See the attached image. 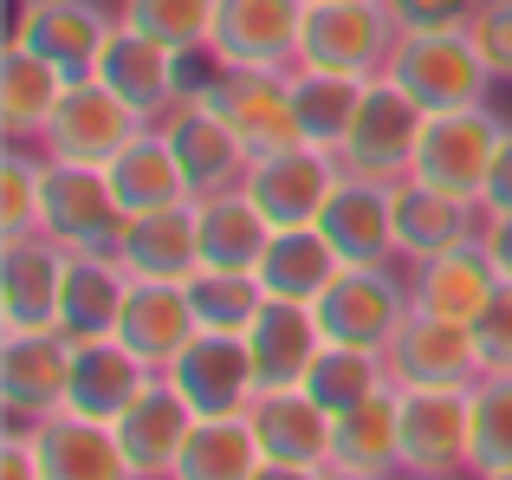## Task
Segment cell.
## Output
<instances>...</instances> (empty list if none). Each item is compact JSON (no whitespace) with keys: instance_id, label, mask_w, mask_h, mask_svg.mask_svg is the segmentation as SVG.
Segmentation results:
<instances>
[{"instance_id":"cell-1","label":"cell","mask_w":512,"mask_h":480,"mask_svg":"<svg viewBox=\"0 0 512 480\" xmlns=\"http://www.w3.org/2000/svg\"><path fill=\"white\" fill-rule=\"evenodd\" d=\"M422 111H461V104H487L493 72L480 59L467 26H435V33H402L389 52V72Z\"/></svg>"},{"instance_id":"cell-2","label":"cell","mask_w":512,"mask_h":480,"mask_svg":"<svg viewBox=\"0 0 512 480\" xmlns=\"http://www.w3.org/2000/svg\"><path fill=\"white\" fill-rule=\"evenodd\" d=\"M396 39L402 26L389 13V0H305L299 65L344 72V78H383Z\"/></svg>"},{"instance_id":"cell-3","label":"cell","mask_w":512,"mask_h":480,"mask_svg":"<svg viewBox=\"0 0 512 480\" xmlns=\"http://www.w3.org/2000/svg\"><path fill=\"white\" fill-rule=\"evenodd\" d=\"M500 143H506V124L487 111V104H461V111H428L409 176H415V182H428V189H448V195H461V202H474V208H480Z\"/></svg>"},{"instance_id":"cell-4","label":"cell","mask_w":512,"mask_h":480,"mask_svg":"<svg viewBox=\"0 0 512 480\" xmlns=\"http://www.w3.org/2000/svg\"><path fill=\"white\" fill-rule=\"evenodd\" d=\"M124 221L130 215L111 189V169L46 156V176H39V234H52L72 253H117Z\"/></svg>"},{"instance_id":"cell-5","label":"cell","mask_w":512,"mask_h":480,"mask_svg":"<svg viewBox=\"0 0 512 480\" xmlns=\"http://www.w3.org/2000/svg\"><path fill=\"white\" fill-rule=\"evenodd\" d=\"M415 312V279H396V266H338V279L318 299L331 344H363V351H389L396 331Z\"/></svg>"},{"instance_id":"cell-6","label":"cell","mask_w":512,"mask_h":480,"mask_svg":"<svg viewBox=\"0 0 512 480\" xmlns=\"http://www.w3.org/2000/svg\"><path fill=\"white\" fill-rule=\"evenodd\" d=\"M383 364H389V383H396V390H474V383L487 377L474 325L435 318V312H409V325L396 331Z\"/></svg>"},{"instance_id":"cell-7","label":"cell","mask_w":512,"mask_h":480,"mask_svg":"<svg viewBox=\"0 0 512 480\" xmlns=\"http://www.w3.org/2000/svg\"><path fill=\"white\" fill-rule=\"evenodd\" d=\"M305 39V0H221L208 59L227 72H292Z\"/></svg>"},{"instance_id":"cell-8","label":"cell","mask_w":512,"mask_h":480,"mask_svg":"<svg viewBox=\"0 0 512 480\" xmlns=\"http://www.w3.org/2000/svg\"><path fill=\"white\" fill-rule=\"evenodd\" d=\"M422 124L428 111L396 85V78H370L357 104V124H350L338 163L357 169V176H383V182H402L415 169V143H422Z\"/></svg>"},{"instance_id":"cell-9","label":"cell","mask_w":512,"mask_h":480,"mask_svg":"<svg viewBox=\"0 0 512 480\" xmlns=\"http://www.w3.org/2000/svg\"><path fill=\"white\" fill-rule=\"evenodd\" d=\"M72 390V338L59 325L46 331H0V409L20 429L59 416Z\"/></svg>"},{"instance_id":"cell-10","label":"cell","mask_w":512,"mask_h":480,"mask_svg":"<svg viewBox=\"0 0 512 480\" xmlns=\"http://www.w3.org/2000/svg\"><path fill=\"white\" fill-rule=\"evenodd\" d=\"M137 130H150L137 111H130L124 98H117L104 78H72L59 98V111H52L46 124V156H59V163H91V169H111V156L124 150Z\"/></svg>"},{"instance_id":"cell-11","label":"cell","mask_w":512,"mask_h":480,"mask_svg":"<svg viewBox=\"0 0 512 480\" xmlns=\"http://www.w3.org/2000/svg\"><path fill=\"white\" fill-rule=\"evenodd\" d=\"M111 33H117V7H104V0H13L7 39L33 46L59 72L91 78L98 72V52L111 46Z\"/></svg>"},{"instance_id":"cell-12","label":"cell","mask_w":512,"mask_h":480,"mask_svg":"<svg viewBox=\"0 0 512 480\" xmlns=\"http://www.w3.org/2000/svg\"><path fill=\"white\" fill-rule=\"evenodd\" d=\"M72 247L52 234H13L0 240V331H46L59 325Z\"/></svg>"},{"instance_id":"cell-13","label":"cell","mask_w":512,"mask_h":480,"mask_svg":"<svg viewBox=\"0 0 512 480\" xmlns=\"http://www.w3.org/2000/svg\"><path fill=\"white\" fill-rule=\"evenodd\" d=\"M402 474H467L474 390H396Z\"/></svg>"},{"instance_id":"cell-14","label":"cell","mask_w":512,"mask_h":480,"mask_svg":"<svg viewBox=\"0 0 512 480\" xmlns=\"http://www.w3.org/2000/svg\"><path fill=\"white\" fill-rule=\"evenodd\" d=\"M338 176H344V163L331 150L292 143V150H279V156H253L240 189L260 202V215L273 221V228H312V221L325 215Z\"/></svg>"},{"instance_id":"cell-15","label":"cell","mask_w":512,"mask_h":480,"mask_svg":"<svg viewBox=\"0 0 512 480\" xmlns=\"http://www.w3.org/2000/svg\"><path fill=\"white\" fill-rule=\"evenodd\" d=\"M201 98L234 124V137L247 143L253 156H279V150H292V143H305L286 72H227V65H214Z\"/></svg>"},{"instance_id":"cell-16","label":"cell","mask_w":512,"mask_h":480,"mask_svg":"<svg viewBox=\"0 0 512 480\" xmlns=\"http://www.w3.org/2000/svg\"><path fill=\"white\" fill-rule=\"evenodd\" d=\"M163 377L188 396L195 416H247V403L260 396V370H253V351L240 331H195V344Z\"/></svg>"},{"instance_id":"cell-17","label":"cell","mask_w":512,"mask_h":480,"mask_svg":"<svg viewBox=\"0 0 512 480\" xmlns=\"http://www.w3.org/2000/svg\"><path fill=\"white\" fill-rule=\"evenodd\" d=\"M318 228H325V240L338 247L344 266H389V260H402L396 253V182L344 169L338 189H331V202H325V215H318Z\"/></svg>"},{"instance_id":"cell-18","label":"cell","mask_w":512,"mask_h":480,"mask_svg":"<svg viewBox=\"0 0 512 480\" xmlns=\"http://www.w3.org/2000/svg\"><path fill=\"white\" fill-rule=\"evenodd\" d=\"M182 65H188L182 52L156 46L150 33H137V26H124V20H117V33H111V46L98 52V72H91V78H104V85H111L117 98H124L130 111L143 117V124H163L175 104L188 98Z\"/></svg>"},{"instance_id":"cell-19","label":"cell","mask_w":512,"mask_h":480,"mask_svg":"<svg viewBox=\"0 0 512 480\" xmlns=\"http://www.w3.org/2000/svg\"><path fill=\"white\" fill-rule=\"evenodd\" d=\"M163 137L175 143V163H182V176H188V189H195V195L240 189V182H247L253 150L234 137V124H227L201 91H188V98L163 117Z\"/></svg>"},{"instance_id":"cell-20","label":"cell","mask_w":512,"mask_h":480,"mask_svg":"<svg viewBox=\"0 0 512 480\" xmlns=\"http://www.w3.org/2000/svg\"><path fill=\"white\" fill-rule=\"evenodd\" d=\"M247 422L260 435L266 461H286V468H325L331 461V409L318 403L305 383H273L247 403Z\"/></svg>"},{"instance_id":"cell-21","label":"cell","mask_w":512,"mask_h":480,"mask_svg":"<svg viewBox=\"0 0 512 480\" xmlns=\"http://www.w3.org/2000/svg\"><path fill=\"white\" fill-rule=\"evenodd\" d=\"M201 318H195V299H188L182 279H130V299H124V318H117V338L143 357V364L163 377L175 357L195 344Z\"/></svg>"},{"instance_id":"cell-22","label":"cell","mask_w":512,"mask_h":480,"mask_svg":"<svg viewBox=\"0 0 512 480\" xmlns=\"http://www.w3.org/2000/svg\"><path fill=\"white\" fill-rule=\"evenodd\" d=\"M26 435H33V455H39V468H46V480H137L117 429L98 422V416L59 409V416L33 422Z\"/></svg>"},{"instance_id":"cell-23","label":"cell","mask_w":512,"mask_h":480,"mask_svg":"<svg viewBox=\"0 0 512 480\" xmlns=\"http://www.w3.org/2000/svg\"><path fill=\"white\" fill-rule=\"evenodd\" d=\"M253 351V370H260V390H273V383H305V370L318 364V351H325V318H318V305L305 299H273L266 292V305L253 312V325L240 331Z\"/></svg>"},{"instance_id":"cell-24","label":"cell","mask_w":512,"mask_h":480,"mask_svg":"<svg viewBox=\"0 0 512 480\" xmlns=\"http://www.w3.org/2000/svg\"><path fill=\"white\" fill-rule=\"evenodd\" d=\"M156 370L130 351L124 338H78L72 344V390H65V409L78 416H98V422H117L143 390H150Z\"/></svg>"},{"instance_id":"cell-25","label":"cell","mask_w":512,"mask_h":480,"mask_svg":"<svg viewBox=\"0 0 512 480\" xmlns=\"http://www.w3.org/2000/svg\"><path fill=\"white\" fill-rule=\"evenodd\" d=\"M111 429H117V442H124L137 480H169L175 455H182V442H188V429H195V409H188V396L175 390L169 377H150V390H143Z\"/></svg>"},{"instance_id":"cell-26","label":"cell","mask_w":512,"mask_h":480,"mask_svg":"<svg viewBox=\"0 0 512 480\" xmlns=\"http://www.w3.org/2000/svg\"><path fill=\"white\" fill-rule=\"evenodd\" d=\"M409 279H415V312L461 318V325H474L487 312V299L500 292V266H493L480 234L448 247V253H435V260H422V266H409Z\"/></svg>"},{"instance_id":"cell-27","label":"cell","mask_w":512,"mask_h":480,"mask_svg":"<svg viewBox=\"0 0 512 480\" xmlns=\"http://www.w3.org/2000/svg\"><path fill=\"white\" fill-rule=\"evenodd\" d=\"M195 234H201V266L260 273L279 228L260 215V202L247 189H214V195H195Z\"/></svg>"},{"instance_id":"cell-28","label":"cell","mask_w":512,"mask_h":480,"mask_svg":"<svg viewBox=\"0 0 512 480\" xmlns=\"http://www.w3.org/2000/svg\"><path fill=\"white\" fill-rule=\"evenodd\" d=\"M117 260L130 279H195L201 273V234H195V202L156 208V215H130L117 234Z\"/></svg>"},{"instance_id":"cell-29","label":"cell","mask_w":512,"mask_h":480,"mask_svg":"<svg viewBox=\"0 0 512 480\" xmlns=\"http://www.w3.org/2000/svg\"><path fill=\"white\" fill-rule=\"evenodd\" d=\"M474 234H480L474 202H461V195H448V189H428V182H415V176L396 182V253L409 266L435 260V253L461 247V240H474Z\"/></svg>"},{"instance_id":"cell-30","label":"cell","mask_w":512,"mask_h":480,"mask_svg":"<svg viewBox=\"0 0 512 480\" xmlns=\"http://www.w3.org/2000/svg\"><path fill=\"white\" fill-rule=\"evenodd\" d=\"M325 468H350V474H370V480H396L402 474L396 383L331 416V461H325Z\"/></svg>"},{"instance_id":"cell-31","label":"cell","mask_w":512,"mask_h":480,"mask_svg":"<svg viewBox=\"0 0 512 480\" xmlns=\"http://www.w3.org/2000/svg\"><path fill=\"white\" fill-rule=\"evenodd\" d=\"M65 85H72V72H59L33 46L7 39V52H0V130L13 143H39L52 111H59V98H65Z\"/></svg>"},{"instance_id":"cell-32","label":"cell","mask_w":512,"mask_h":480,"mask_svg":"<svg viewBox=\"0 0 512 480\" xmlns=\"http://www.w3.org/2000/svg\"><path fill=\"white\" fill-rule=\"evenodd\" d=\"M111 189L124 202V215H156V208H175V202H195L182 163H175V143L163 137V124L137 130L124 150L111 156Z\"/></svg>"},{"instance_id":"cell-33","label":"cell","mask_w":512,"mask_h":480,"mask_svg":"<svg viewBox=\"0 0 512 480\" xmlns=\"http://www.w3.org/2000/svg\"><path fill=\"white\" fill-rule=\"evenodd\" d=\"M130 299V273L117 253H72V279H65V305H59V331L65 338H111Z\"/></svg>"},{"instance_id":"cell-34","label":"cell","mask_w":512,"mask_h":480,"mask_svg":"<svg viewBox=\"0 0 512 480\" xmlns=\"http://www.w3.org/2000/svg\"><path fill=\"white\" fill-rule=\"evenodd\" d=\"M292 85V111H299V137L312 150H344L350 124H357V104L370 91V78H344V72H318V65H292L286 72Z\"/></svg>"},{"instance_id":"cell-35","label":"cell","mask_w":512,"mask_h":480,"mask_svg":"<svg viewBox=\"0 0 512 480\" xmlns=\"http://www.w3.org/2000/svg\"><path fill=\"white\" fill-rule=\"evenodd\" d=\"M338 247L325 240V228H279L273 234V247H266V260H260V286L273 292V299H305V305H318L325 299V286L338 279Z\"/></svg>"},{"instance_id":"cell-36","label":"cell","mask_w":512,"mask_h":480,"mask_svg":"<svg viewBox=\"0 0 512 480\" xmlns=\"http://www.w3.org/2000/svg\"><path fill=\"white\" fill-rule=\"evenodd\" d=\"M260 435L247 416H195L169 480H253L260 474Z\"/></svg>"},{"instance_id":"cell-37","label":"cell","mask_w":512,"mask_h":480,"mask_svg":"<svg viewBox=\"0 0 512 480\" xmlns=\"http://www.w3.org/2000/svg\"><path fill=\"white\" fill-rule=\"evenodd\" d=\"M214 13H221V0H117V20L137 26V33H150L156 46L182 52V59L208 52Z\"/></svg>"},{"instance_id":"cell-38","label":"cell","mask_w":512,"mask_h":480,"mask_svg":"<svg viewBox=\"0 0 512 480\" xmlns=\"http://www.w3.org/2000/svg\"><path fill=\"white\" fill-rule=\"evenodd\" d=\"M512 474V370H487L474 383V448H467V480Z\"/></svg>"},{"instance_id":"cell-39","label":"cell","mask_w":512,"mask_h":480,"mask_svg":"<svg viewBox=\"0 0 512 480\" xmlns=\"http://www.w3.org/2000/svg\"><path fill=\"white\" fill-rule=\"evenodd\" d=\"M305 390L338 416V409L363 403V396L389 390V364H383V351H363V344H325L318 364L305 370Z\"/></svg>"},{"instance_id":"cell-40","label":"cell","mask_w":512,"mask_h":480,"mask_svg":"<svg viewBox=\"0 0 512 480\" xmlns=\"http://www.w3.org/2000/svg\"><path fill=\"white\" fill-rule=\"evenodd\" d=\"M188 299H195L201 331H247L253 312L266 305V286H260V273H221V266H201V273L188 279Z\"/></svg>"},{"instance_id":"cell-41","label":"cell","mask_w":512,"mask_h":480,"mask_svg":"<svg viewBox=\"0 0 512 480\" xmlns=\"http://www.w3.org/2000/svg\"><path fill=\"white\" fill-rule=\"evenodd\" d=\"M39 176H46V156H26L20 143L0 156V240L39 234Z\"/></svg>"},{"instance_id":"cell-42","label":"cell","mask_w":512,"mask_h":480,"mask_svg":"<svg viewBox=\"0 0 512 480\" xmlns=\"http://www.w3.org/2000/svg\"><path fill=\"white\" fill-rule=\"evenodd\" d=\"M467 33H474L493 85H512V0H480L474 20H467Z\"/></svg>"},{"instance_id":"cell-43","label":"cell","mask_w":512,"mask_h":480,"mask_svg":"<svg viewBox=\"0 0 512 480\" xmlns=\"http://www.w3.org/2000/svg\"><path fill=\"white\" fill-rule=\"evenodd\" d=\"M474 338H480V364L487 370H512V279H500L487 312L474 318Z\"/></svg>"},{"instance_id":"cell-44","label":"cell","mask_w":512,"mask_h":480,"mask_svg":"<svg viewBox=\"0 0 512 480\" xmlns=\"http://www.w3.org/2000/svg\"><path fill=\"white\" fill-rule=\"evenodd\" d=\"M480 0H389L402 33H435V26H467Z\"/></svg>"},{"instance_id":"cell-45","label":"cell","mask_w":512,"mask_h":480,"mask_svg":"<svg viewBox=\"0 0 512 480\" xmlns=\"http://www.w3.org/2000/svg\"><path fill=\"white\" fill-rule=\"evenodd\" d=\"M0 480H46V468H39L33 435H26V429H13L7 442H0Z\"/></svg>"},{"instance_id":"cell-46","label":"cell","mask_w":512,"mask_h":480,"mask_svg":"<svg viewBox=\"0 0 512 480\" xmlns=\"http://www.w3.org/2000/svg\"><path fill=\"white\" fill-rule=\"evenodd\" d=\"M480 215H512V130L493 156V176H487V195H480Z\"/></svg>"},{"instance_id":"cell-47","label":"cell","mask_w":512,"mask_h":480,"mask_svg":"<svg viewBox=\"0 0 512 480\" xmlns=\"http://www.w3.org/2000/svg\"><path fill=\"white\" fill-rule=\"evenodd\" d=\"M480 240H487L500 279H512V215H480Z\"/></svg>"},{"instance_id":"cell-48","label":"cell","mask_w":512,"mask_h":480,"mask_svg":"<svg viewBox=\"0 0 512 480\" xmlns=\"http://www.w3.org/2000/svg\"><path fill=\"white\" fill-rule=\"evenodd\" d=\"M253 480H318V468H286V461H260Z\"/></svg>"},{"instance_id":"cell-49","label":"cell","mask_w":512,"mask_h":480,"mask_svg":"<svg viewBox=\"0 0 512 480\" xmlns=\"http://www.w3.org/2000/svg\"><path fill=\"white\" fill-rule=\"evenodd\" d=\"M318 480H370V474H350V468H318Z\"/></svg>"},{"instance_id":"cell-50","label":"cell","mask_w":512,"mask_h":480,"mask_svg":"<svg viewBox=\"0 0 512 480\" xmlns=\"http://www.w3.org/2000/svg\"><path fill=\"white\" fill-rule=\"evenodd\" d=\"M396 480H461V474H396Z\"/></svg>"},{"instance_id":"cell-51","label":"cell","mask_w":512,"mask_h":480,"mask_svg":"<svg viewBox=\"0 0 512 480\" xmlns=\"http://www.w3.org/2000/svg\"><path fill=\"white\" fill-rule=\"evenodd\" d=\"M493 480H512V474H493Z\"/></svg>"}]
</instances>
